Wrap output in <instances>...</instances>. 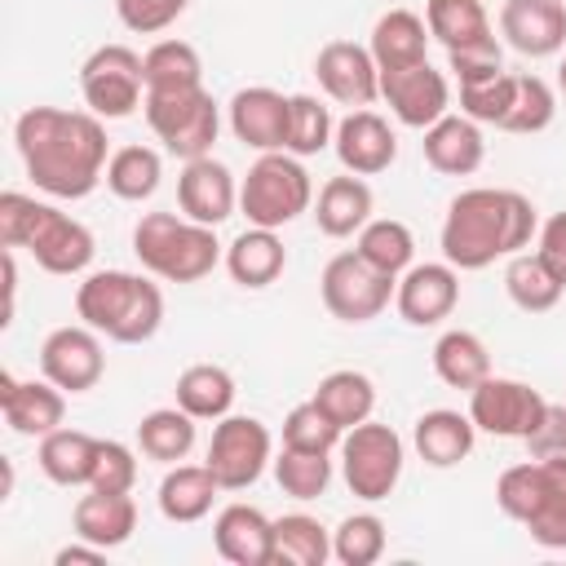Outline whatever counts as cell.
<instances>
[{"label": "cell", "mask_w": 566, "mask_h": 566, "mask_svg": "<svg viewBox=\"0 0 566 566\" xmlns=\"http://www.w3.org/2000/svg\"><path fill=\"white\" fill-rule=\"evenodd\" d=\"M27 177L49 199H88L106 177V124L93 111L27 106L13 124Z\"/></svg>", "instance_id": "obj_1"}, {"label": "cell", "mask_w": 566, "mask_h": 566, "mask_svg": "<svg viewBox=\"0 0 566 566\" xmlns=\"http://www.w3.org/2000/svg\"><path fill=\"white\" fill-rule=\"evenodd\" d=\"M535 234H539L535 203L522 190L473 186L447 203L438 243H442V261H451L455 270H486L500 256L531 248Z\"/></svg>", "instance_id": "obj_2"}, {"label": "cell", "mask_w": 566, "mask_h": 566, "mask_svg": "<svg viewBox=\"0 0 566 566\" xmlns=\"http://www.w3.org/2000/svg\"><path fill=\"white\" fill-rule=\"evenodd\" d=\"M0 243L13 252H31V261L49 274H84L93 265V230L84 221H75L71 212L22 195V190H4L0 195Z\"/></svg>", "instance_id": "obj_3"}, {"label": "cell", "mask_w": 566, "mask_h": 566, "mask_svg": "<svg viewBox=\"0 0 566 566\" xmlns=\"http://www.w3.org/2000/svg\"><path fill=\"white\" fill-rule=\"evenodd\" d=\"M75 314L115 345H146L164 323V292L133 270H93L75 287Z\"/></svg>", "instance_id": "obj_4"}, {"label": "cell", "mask_w": 566, "mask_h": 566, "mask_svg": "<svg viewBox=\"0 0 566 566\" xmlns=\"http://www.w3.org/2000/svg\"><path fill=\"white\" fill-rule=\"evenodd\" d=\"M133 256L164 283H199L226 261V248L217 243V226H199L181 212H142Z\"/></svg>", "instance_id": "obj_5"}, {"label": "cell", "mask_w": 566, "mask_h": 566, "mask_svg": "<svg viewBox=\"0 0 566 566\" xmlns=\"http://www.w3.org/2000/svg\"><path fill=\"white\" fill-rule=\"evenodd\" d=\"M495 504L504 517L526 526L539 548H566V455L509 464L495 482Z\"/></svg>", "instance_id": "obj_6"}, {"label": "cell", "mask_w": 566, "mask_h": 566, "mask_svg": "<svg viewBox=\"0 0 566 566\" xmlns=\"http://www.w3.org/2000/svg\"><path fill=\"white\" fill-rule=\"evenodd\" d=\"M310 208H314V181H310L305 164L287 150L256 155V164L239 181V212L248 217V226L283 230Z\"/></svg>", "instance_id": "obj_7"}, {"label": "cell", "mask_w": 566, "mask_h": 566, "mask_svg": "<svg viewBox=\"0 0 566 566\" xmlns=\"http://www.w3.org/2000/svg\"><path fill=\"white\" fill-rule=\"evenodd\" d=\"M142 115H146L150 133L164 142V150L177 155L181 164L212 155V142L221 133V111H217V102H212V93L203 84L146 93Z\"/></svg>", "instance_id": "obj_8"}, {"label": "cell", "mask_w": 566, "mask_h": 566, "mask_svg": "<svg viewBox=\"0 0 566 566\" xmlns=\"http://www.w3.org/2000/svg\"><path fill=\"white\" fill-rule=\"evenodd\" d=\"M402 464H407V447L389 424L363 420V424L345 429V438H340V473H345V486L358 500H367V504L389 500L398 478H402Z\"/></svg>", "instance_id": "obj_9"}, {"label": "cell", "mask_w": 566, "mask_h": 566, "mask_svg": "<svg viewBox=\"0 0 566 566\" xmlns=\"http://www.w3.org/2000/svg\"><path fill=\"white\" fill-rule=\"evenodd\" d=\"M84 106L102 119H128L146 102V66L128 44H102L80 66Z\"/></svg>", "instance_id": "obj_10"}, {"label": "cell", "mask_w": 566, "mask_h": 566, "mask_svg": "<svg viewBox=\"0 0 566 566\" xmlns=\"http://www.w3.org/2000/svg\"><path fill=\"white\" fill-rule=\"evenodd\" d=\"M203 464L221 491H248L274 464V438L256 416H221L212 420Z\"/></svg>", "instance_id": "obj_11"}, {"label": "cell", "mask_w": 566, "mask_h": 566, "mask_svg": "<svg viewBox=\"0 0 566 566\" xmlns=\"http://www.w3.org/2000/svg\"><path fill=\"white\" fill-rule=\"evenodd\" d=\"M394 287H398V279H389L376 265H367L354 248L336 252L323 265V274H318V296H323L327 314L340 318V323H371V318H380L385 305L394 301Z\"/></svg>", "instance_id": "obj_12"}, {"label": "cell", "mask_w": 566, "mask_h": 566, "mask_svg": "<svg viewBox=\"0 0 566 566\" xmlns=\"http://www.w3.org/2000/svg\"><path fill=\"white\" fill-rule=\"evenodd\" d=\"M544 407H548V398L539 389H531L526 380H513V376H495V371L469 389V420L478 424V433H491V438L526 442V433L539 424Z\"/></svg>", "instance_id": "obj_13"}, {"label": "cell", "mask_w": 566, "mask_h": 566, "mask_svg": "<svg viewBox=\"0 0 566 566\" xmlns=\"http://www.w3.org/2000/svg\"><path fill=\"white\" fill-rule=\"evenodd\" d=\"M40 371L44 380H53L66 394H88L97 389V380L106 376V349H102V332H93L88 323H66L53 327L40 345Z\"/></svg>", "instance_id": "obj_14"}, {"label": "cell", "mask_w": 566, "mask_h": 566, "mask_svg": "<svg viewBox=\"0 0 566 566\" xmlns=\"http://www.w3.org/2000/svg\"><path fill=\"white\" fill-rule=\"evenodd\" d=\"M314 75H318V88L358 111V106H371L380 97V66L371 57L367 44H354V40H327L314 57Z\"/></svg>", "instance_id": "obj_15"}, {"label": "cell", "mask_w": 566, "mask_h": 566, "mask_svg": "<svg viewBox=\"0 0 566 566\" xmlns=\"http://www.w3.org/2000/svg\"><path fill=\"white\" fill-rule=\"evenodd\" d=\"M380 97L389 102L394 119L407 128H429L451 111V84L442 71H433L429 62L416 66H398V71H380Z\"/></svg>", "instance_id": "obj_16"}, {"label": "cell", "mask_w": 566, "mask_h": 566, "mask_svg": "<svg viewBox=\"0 0 566 566\" xmlns=\"http://www.w3.org/2000/svg\"><path fill=\"white\" fill-rule=\"evenodd\" d=\"M394 305L411 327H433L451 318V310L460 305V270L451 261H420L402 270L394 287Z\"/></svg>", "instance_id": "obj_17"}, {"label": "cell", "mask_w": 566, "mask_h": 566, "mask_svg": "<svg viewBox=\"0 0 566 566\" xmlns=\"http://www.w3.org/2000/svg\"><path fill=\"white\" fill-rule=\"evenodd\" d=\"M332 150H336V159H340L345 172H354V177H380L398 159V137H394V128H389L385 115H376L371 106H358V111H349L336 124Z\"/></svg>", "instance_id": "obj_18"}, {"label": "cell", "mask_w": 566, "mask_h": 566, "mask_svg": "<svg viewBox=\"0 0 566 566\" xmlns=\"http://www.w3.org/2000/svg\"><path fill=\"white\" fill-rule=\"evenodd\" d=\"M287 106H292V97H283L270 84L239 88L230 97V106H226V119H230L234 142H243L256 155L283 150V142H287Z\"/></svg>", "instance_id": "obj_19"}, {"label": "cell", "mask_w": 566, "mask_h": 566, "mask_svg": "<svg viewBox=\"0 0 566 566\" xmlns=\"http://www.w3.org/2000/svg\"><path fill=\"white\" fill-rule=\"evenodd\" d=\"M177 208H181V217H190L199 226H221L239 208L234 172L221 159H212V155L186 159V168L177 177Z\"/></svg>", "instance_id": "obj_20"}, {"label": "cell", "mask_w": 566, "mask_h": 566, "mask_svg": "<svg viewBox=\"0 0 566 566\" xmlns=\"http://www.w3.org/2000/svg\"><path fill=\"white\" fill-rule=\"evenodd\" d=\"M0 411L13 433L44 438L66 420V389L53 380H18L13 371H0Z\"/></svg>", "instance_id": "obj_21"}, {"label": "cell", "mask_w": 566, "mask_h": 566, "mask_svg": "<svg viewBox=\"0 0 566 566\" xmlns=\"http://www.w3.org/2000/svg\"><path fill=\"white\" fill-rule=\"evenodd\" d=\"M500 35L526 57H553L566 44V0H504Z\"/></svg>", "instance_id": "obj_22"}, {"label": "cell", "mask_w": 566, "mask_h": 566, "mask_svg": "<svg viewBox=\"0 0 566 566\" xmlns=\"http://www.w3.org/2000/svg\"><path fill=\"white\" fill-rule=\"evenodd\" d=\"M212 544L230 566H274V517L256 504H226L212 522Z\"/></svg>", "instance_id": "obj_23"}, {"label": "cell", "mask_w": 566, "mask_h": 566, "mask_svg": "<svg viewBox=\"0 0 566 566\" xmlns=\"http://www.w3.org/2000/svg\"><path fill=\"white\" fill-rule=\"evenodd\" d=\"M71 526H75L80 539H88V544L111 553V548L133 539L137 500H133V491H93L88 486V495H80L75 509H71Z\"/></svg>", "instance_id": "obj_24"}, {"label": "cell", "mask_w": 566, "mask_h": 566, "mask_svg": "<svg viewBox=\"0 0 566 566\" xmlns=\"http://www.w3.org/2000/svg\"><path fill=\"white\" fill-rule=\"evenodd\" d=\"M424 164L442 177H469L482 168L486 159V142H482V124H473L469 115H442L438 124L424 128Z\"/></svg>", "instance_id": "obj_25"}, {"label": "cell", "mask_w": 566, "mask_h": 566, "mask_svg": "<svg viewBox=\"0 0 566 566\" xmlns=\"http://www.w3.org/2000/svg\"><path fill=\"white\" fill-rule=\"evenodd\" d=\"M473 442H478V424L469 420V411H451V407L424 411L411 429V447L429 469H451L469 460Z\"/></svg>", "instance_id": "obj_26"}, {"label": "cell", "mask_w": 566, "mask_h": 566, "mask_svg": "<svg viewBox=\"0 0 566 566\" xmlns=\"http://www.w3.org/2000/svg\"><path fill=\"white\" fill-rule=\"evenodd\" d=\"M371 186L354 172H340V177H327L318 186V199H314V221L327 239H349L358 234L367 221H371Z\"/></svg>", "instance_id": "obj_27"}, {"label": "cell", "mask_w": 566, "mask_h": 566, "mask_svg": "<svg viewBox=\"0 0 566 566\" xmlns=\"http://www.w3.org/2000/svg\"><path fill=\"white\" fill-rule=\"evenodd\" d=\"M287 270V248L279 239V230H265V226H248L243 234H234L226 243V274L239 283V287H270L279 274Z\"/></svg>", "instance_id": "obj_28"}, {"label": "cell", "mask_w": 566, "mask_h": 566, "mask_svg": "<svg viewBox=\"0 0 566 566\" xmlns=\"http://www.w3.org/2000/svg\"><path fill=\"white\" fill-rule=\"evenodd\" d=\"M217 478L208 464H168L159 491H155V504L168 522L177 526H190V522H203L217 504Z\"/></svg>", "instance_id": "obj_29"}, {"label": "cell", "mask_w": 566, "mask_h": 566, "mask_svg": "<svg viewBox=\"0 0 566 566\" xmlns=\"http://www.w3.org/2000/svg\"><path fill=\"white\" fill-rule=\"evenodd\" d=\"M429 40H433V35H429V27H424L420 13H411V9H389V13L376 18L367 49H371V57H376L380 71H398V66L429 62Z\"/></svg>", "instance_id": "obj_30"}, {"label": "cell", "mask_w": 566, "mask_h": 566, "mask_svg": "<svg viewBox=\"0 0 566 566\" xmlns=\"http://www.w3.org/2000/svg\"><path fill=\"white\" fill-rule=\"evenodd\" d=\"M97 442L93 433L84 429H53L40 438V473L53 482V486H88L93 482V464H97Z\"/></svg>", "instance_id": "obj_31"}, {"label": "cell", "mask_w": 566, "mask_h": 566, "mask_svg": "<svg viewBox=\"0 0 566 566\" xmlns=\"http://www.w3.org/2000/svg\"><path fill=\"white\" fill-rule=\"evenodd\" d=\"M433 371H438L442 385L469 394L473 385H482L491 376V349H486V340L478 332L451 327V332H442L433 340Z\"/></svg>", "instance_id": "obj_32"}, {"label": "cell", "mask_w": 566, "mask_h": 566, "mask_svg": "<svg viewBox=\"0 0 566 566\" xmlns=\"http://www.w3.org/2000/svg\"><path fill=\"white\" fill-rule=\"evenodd\" d=\"M504 292H509V301L522 310V314H548L557 301H562V292H566V283L548 270V261L539 256V252H513L509 256V265H504Z\"/></svg>", "instance_id": "obj_33"}, {"label": "cell", "mask_w": 566, "mask_h": 566, "mask_svg": "<svg viewBox=\"0 0 566 566\" xmlns=\"http://www.w3.org/2000/svg\"><path fill=\"white\" fill-rule=\"evenodd\" d=\"M310 398H314L340 429H354V424L371 420V411H376V385H371L367 371H354V367L327 371V376L314 385Z\"/></svg>", "instance_id": "obj_34"}, {"label": "cell", "mask_w": 566, "mask_h": 566, "mask_svg": "<svg viewBox=\"0 0 566 566\" xmlns=\"http://www.w3.org/2000/svg\"><path fill=\"white\" fill-rule=\"evenodd\" d=\"M354 252H358L367 265H376L380 274L402 279V270L416 265V234H411V226L398 221V217H371V221L358 230Z\"/></svg>", "instance_id": "obj_35"}, {"label": "cell", "mask_w": 566, "mask_h": 566, "mask_svg": "<svg viewBox=\"0 0 566 566\" xmlns=\"http://www.w3.org/2000/svg\"><path fill=\"white\" fill-rule=\"evenodd\" d=\"M172 394H177V407L190 411L195 420H221L234 407V376L217 363H190L177 376Z\"/></svg>", "instance_id": "obj_36"}, {"label": "cell", "mask_w": 566, "mask_h": 566, "mask_svg": "<svg viewBox=\"0 0 566 566\" xmlns=\"http://www.w3.org/2000/svg\"><path fill=\"white\" fill-rule=\"evenodd\" d=\"M195 416L181 411L177 402L172 407H155L137 420V451L146 460H159V464H181L195 447Z\"/></svg>", "instance_id": "obj_37"}, {"label": "cell", "mask_w": 566, "mask_h": 566, "mask_svg": "<svg viewBox=\"0 0 566 566\" xmlns=\"http://www.w3.org/2000/svg\"><path fill=\"white\" fill-rule=\"evenodd\" d=\"M102 181H106V190H111L115 199L142 203V199H150V195L159 190V181H164V155H159L155 146H119V150H111Z\"/></svg>", "instance_id": "obj_38"}, {"label": "cell", "mask_w": 566, "mask_h": 566, "mask_svg": "<svg viewBox=\"0 0 566 566\" xmlns=\"http://www.w3.org/2000/svg\"><path fill=\"white\" fill-rule=\"evenodd\" d=\"M424 27L447 53L495 35L482 0H424Z\"/></svg>", "instance_id": "obj_39"}, {"label": "cell", "mask_w": 566, "mask_h": 566, "mask_svg": "<svg viewBox=\"0 0 566 566\" xmlns=\"http://www.w3.org/2000/svg\"><path fill=\"white\" fill-rule=\"evenodd\" d=\"M332 557V531L310 513L274 517V562L279 566H323Z\"/></svg>", "instance_id": "obj_40"}, {"label": "cell", "mask_w": 566, "mask_h": 566, "mask_svg": "<svg viewBox=\"0 0 566 566\" xmlns=\"http://www.w3.org/2000/svg\"><path fill=\"white\" fill-rule=\"evenodd\" d=\"M146 66V93H164V88H195L203 84V62L199 49L186 40H155L142 53Z\"/></svg>", "instance_id": "obj_41"}, {"label": "cell", "mask_w": 566, "mask_h": 566, "mask_svg": "<svg viewBox=\"0 0 566 566\" xmlns=\"http://www.w3.org/2000/svg\"><path fill=\"white\" fill-rule=\"evenodd\" d=\"M336 137V119L332 111L314 97V93H292V106H287V142L283 150L296 155V159H310L318 150H327Z\"/></svg>", "instance_id": "obj_42"}, {"label": "cell", "mask_w": 566, "mask_h": 566, "mask_svg": "<svg viewBox=\"0 0 566 566\" xmlns=\"http://www.w3.org/2000/svg\"><path fill=\"white\" fill-rule=\"evenodd\" d=\"M385 544H389V531L376 513H349L332 531V557L340 566H371L385 557Z\"/></svg>", "instance_id": "obj_43"}, {"label": "cell", "mask_w": 566, "mask_h": 566, "mask_svg": "<svg viewBox=\"0 0 566 566\" xmlns=\"http://www.w3.org/2000/svg\"><path fill=\"white\" fill-rule=\"evenodd\" d=\"M557 115V93L548 80L539 75H517V88H513V106L500 124V133H517V137H531V133H544Z\"/></svg>", "instance_id": "obj_44"}, {"label": "cell", "mask_w": 566, "mask_h": 566, "mask_svg": "<svg viewBox=\"0 0 566 566\" xmlns=\"http://www.w3.org/2000/svg\"><path fill=\"white\" fill-rule=\"evenodd\" d=\"M340 438H345V429H340L314 398L296 402V407L283 416V447H292V451L332 455V451H340Z\"/></svg>", "instance_id": "obj_45"}, {"label": "cell", "mask_w": 566, "mask_h": 566, "mask_svg": "<svg viewBox=\"0 0 566 566\" xmlns=\"http://www.w3.org/2000/svg\"><path fill=\"white\" fill-rule=\"evenodd\" d=\"M270 469H274V482L283 486V495H292V500H318L332 482V455H318V451L283 447Z\"/></svg>", "instance_id": "obj_46"}, {"label": "cell", "mask_w": 566, "mask_h": 566, "mask_svg": "<svg viewBox=\"0 0 566 566\" xmlns=\"http://www.w3.org/2000/svg\"><path fill=\"white\" fill-rule=\"evenodd\" d=\"M513 88H517V75H509V71H495V75H482V80H464L460 84V115H469L473 124L500 128L509 106H513Z\"/></svg>", "instance_id": "obj_47"}, {"label": "cell", "mask_w": 566, "mask_h": 566, "mask_svg": "<svg viewBox=\"0 0 566 566\" xmlns=\"http://www.w3.org/2000/svg\"><path fill=\"white\" fill-rule=\"evenodd\" d=\"M93 491H133L137 486V451L119 438L97 442V464H93Z\"/></svg>", "instance_id": "obj_48"}, {"label": "cell", "mask_w": 566, "mask_h": 566, "mask_svg": "<svg viewBox=\"0 0 566 566\" xmlns=\"http://www.w3.org/2000/svg\"><path fill=\"white\" fill-rule=\"evenodd\" d=\"M186 9H190V0H115V13H119V22H124L133 35H159V31H168Z\"/></svg>", "instance_id": "obj_49"}, {"label": "cell", "mask_w": 566, "mask_h": 566, "mask_svg": "<svg viewBox=\"0 0 566 566\" xmlns=\"http://www.w3.org/2000/svg\"><path fill=\"white\" fill-rule=\"evenodd\" d=\"M447 71H451L460 84H464V80L495 75V71H504V49H500L495 35H486V40H478V44H464V49H451V53H447Z\"/></svg>", "instance_id": "obj_50"}, {"label": "cell", "mask_w": 566, "mask_h": 566, "mask_svg": "<svg viewBox=\"0 0 566 566\" xmlns=\"http://www.w3.org/2000/svg\"><path fill=\"white\" fill-rule=\"evenodd\" d=\"M526 451L535 460H553V455H566V402H548L539 424L526 433Z\"/></svg>", "instance_id": "obj_51"}, {"label": "cell", "mask_w": 566, "mask_h": 566, "mask_svg": "<svg viewBox=\"0 0 566 566\" xmlns=\"http://www.w3.org/2000/svg\"><path fill=\"white\" fill-rule=\"evenodd\" d=\"M544 261H548V270L566 283V208L562 212H553L544 226H539V248H535Z\"/></svg>", "instance_id": "obj_52"}, {"label": "cell", "mask_w": 566, "mask_h": 566, "mask_svg": "<svg viewBox=\"0 0 566 566\" xmlns=\"http://www.w3.org/2000/svg\"><path fill=\"white\" fill-rule=\"evenodd\" d=\"M102 557H106V548H97V544H88V539H80V535H75V544H66V548L53 553L57 566H71V562H102Z\"/></svg>", "instance_id": "obj_53"}, {"label": "cell", "mask_w": 566, "mask_h": 566, "mask_svg": "<svg viewBox=\"0 0 566 566\" xmlns=\"http://www.w3.org/2000/svg\"><path fill=\"white\" fill-rule=\"evenodd\" d=\"M557 93L566 97V57H562V66H557Z\"/></svg>", "instance_id": "obj_54"}]
</instances>
